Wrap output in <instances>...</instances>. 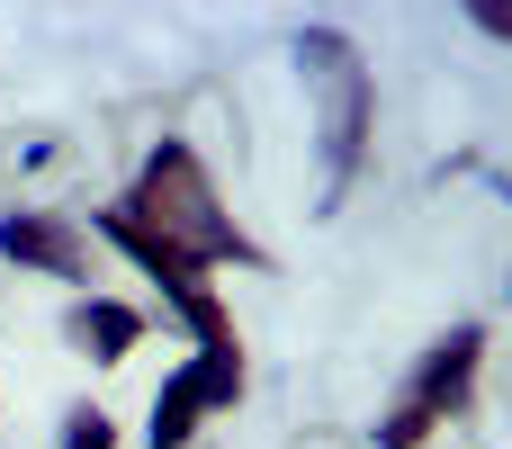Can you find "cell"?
Wrapping results in <instances>:
<instances>
[{
    "label": "cell",
    "mask_w": 512,
    "mask_h": 449,
    "mask_svg": "<svg viewBox=\"0 0 512 449\" xmlns=\"http://www.w3.org/2000/svg\"><path fill=\"white\" fill-rule=\"evenodd\" d=\"M477 360H486V333H477V324H459L450 342H432V351H423V369L405 378V396L378 414V441H387V449H414L441 414H459V405H468V387H477Z\"/></svg>",
    "instance_id": "cell-3"
},
{
    "label": "cell",
    "mask_w": 512,
    "mask_h": 449,
    "mask_svg": "<svg viewBox=\"0 0 512 449\" xmlns=\"http://www.w3.org/2000/svg\"><path fill=\"white\" fill-rule=\"evenodd\" d=\"M234 396H243V342L234 333L225 342H198V360L180 378H162V396H153V449H189V432L216 405H234Z\"/></svg>",
    "instance_id": "cell-4"
},
{
    "label": "cell",
    "mask_w": 512,
    "mask_h": 449,
    "mask_svg": "<svg viewBox=\"0 0 512 449\" xmlns=\"http://www.w3.org/2000/svg\"><path fill=\"white\" fill-rule=\"evenodd\" d=\"M0 252H9L18 270H45V279H81V270H90V252H81V234H72L63 216H9V225H0Z\"/></svg>",
    "instance_id": "cell-5"
},
{
    "label": "cell",
    "mask_w": 512,
    "mask_h": 449,
    "mask_svg": "<svg viewBox=\"0 0 512 449\" xmlns=\"http://www.w3.org/2000/svg\"><path fill=\"white\" fill-rule=\"evenodd\" d=\"M297 54H306V72L324 81V189H351L360 144H369V63H360L351 36H333V27H306Z\"/></svg>",
    "instance_id": "cell-2"
},
{
    "label": "cell",
    "mask_w": 512,
    "mask_h": 449,
    "mask_svg": "<svg viewBox=\"0 0 512 449\" xmlns=\"http://www.w3.org/2000/svg\"><path fill=\"white\" fill-rule=\"evenodd\" d=\"M63 449H117L108 414H72V423H63Z\"/></svg>",
    "instance_id": "cell-7"
},
{
    "label": "cell",
    "mask_w": 512,
    "mask_h": 449,
    "mask_svg": "<svg viewBox=\"0 0 512 449\" xmlns=\"http://www.w3.org/2000/svg\"><path fill=\"white\" fill-rule=\"evenodd\" d=\"M126 216H135L144 234L180 243L189 261H261V252L234 234V216L216 207V189H207V171H198V153H189V144H162V153L135 171Z\"/></svg>",
    "instance_id": "cell-1"
},
{
    "label": "cell",
    "mask_w": 512,
    "mask_h": 449,
    "mask_svg": "<svg viewBox=\"0 0 512 449\" xmlns=\"http://www.w3.org/2000/svg\"><path fill=\"white\" fill-rule=\"evenodd\" d=\"M477 27H486V36H504V45H512V0H477Z\"/></svg>",
    "instance_id": "cell-8"
},
{
    "label": "cell",
    "mask_w": 512,
    "mask_h": 449,
    "mask_svg": "<svg viewBox=\"0 0 512 449\" xmlns=\"http://www.w3.org/2000/svg\"><path fill=\"white\" fill-rule=\"evenodd\" d=\"M90 360H126L135 342H144V315L135 306H108V297H90V306H72V324H63Z\"/></svg>",
    "instance_id": "cell-6"
}]
</instances>
